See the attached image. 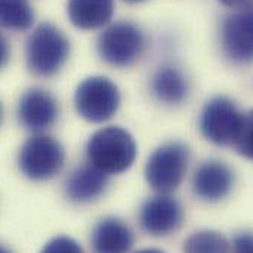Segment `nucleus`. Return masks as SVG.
I'll list each match as a JSON object with an SVG mask.
<instances>
[{"label":"nucleus","instance_id":"f257e3e1","mask_svg":"<svg viewBox=\"0 0 253 253\" xmlns=\"http://www.w3.org/2000/svg\"><path fill=\"white\" fill-rule=\"evenodd\" d=\"M87 161L106 175L128 171L137 156L134 137L121 126H105L96 131L85 147Z\"/></svg>","mask_w":253,"mask_h":253},{"label":"nucleus","instance_id":"f03ea898","mask_svg":"<svg viewBox=\"0 0 253 253\" xmlns=\"http://www.w3.org/2000/svg\"><path fill=\"white\" fill-rule=\"evenodd\" d=\"M69 40L53 24L43 22L34 28L25 44L30 72L42 78L56 75L69 58Z\"/></svg>","mask_w":253,"mask_h":253},{"label":"nucleus","instance_id":"7ed1b4c3","mask_svg":"<svg viewBox=\"0 0 253 253\" xmlns=\"http://www.w3.org/2000/svg\"><path fill=\"white\" fill-rule=\"evenodd\" d=\"M147 46L143 30L129 21H120L106 27L97 37L99 58L114 68H126L137 62Z\"/></svg>","mask_w":253,"mask_h":253},{"label":"nucleus","instance_id":"20e7f679","mask_svg":"<svg viewBox=\"0 0 253 253\" xmlns=\"http://www.w3.org/2000/svg\"><path fill=\"white\" fill-rule=\"evenodd\" d=\"M190 149L181 141H169L149 156L144 167L146 183L158 193H172L177 190L189 169Z\"/></svg>","mask_w":253,"mask_h":253},{"label":"nucleus","instance_id":"39448f33","mask_svg":"<svg viewBox=\"0 0 253 253\" xmlns=\"http://www.w3.org/2000/svg\"><path fill=\"white\" fill-rule=\"evenodd\" d=\"M74 103L78 115L91 123L109 121L121 106V93L114 81L106 77L85 78L75 90Z\"/></svg>","mask_w":253,"mask_h":253},{"label":"nucleus","instance_id":"423d86ee","mask_svg":"<svg viewBox=\"0 0 253 253\" xmlns=\"http://www.w3.org/2000/svg\"><path fill=\"white\" fill-rule=\"evenodd\" d=\"M65 165L62 144L46 134L30 137L18 155L19 171L31 181H47L56 177Z\"/></svg>","mask_w":253,"mask_h":253},{"label":"nucleus","instance_id":"0eeeda50","mask_svg":"<svg viewBox=\"0 0 253 253\" xmlns=\"http://www.w3.org/2000/svg\"><path fill=\"white\" fill-rule=\"evenodd\" d=\"M242 120L243 114L234 100L225 96H216L203 106L199 118V129L208 141L216 146H233Z\"/></svg>","mask_w":253,"mask_h":253},{"label":"nucleus","instance_id":"6e6552de","mask_svg":"<svg viewBox=\"0 0 253 253\" xmlns=\"http://www.w3.org/2000/svg\"><path fill=\"white\" fill-rule=\"evenodd\" d=\"M184 221L180 200L168 193H158L141 205L138 222L141 230L153 237H167L175 233Z\"/></svg>","mask_w":253,"mask_h":253},{"label":"nucleus","instance_id":"1a4fd4ad","mask_svg":"<svg viewBox=\"0 0 253 253\" xmlns=\"http://www.w3.org/2000/svg\"><path fill=\"white\" fill-rule=\"evenodd\" d=\"M221 47L224 56L233 63L249 65L253 62V7L236 10L224 18Z\"/></svg>","mask_w":253,"mask_h":253},{"label":"nucleus","instance_id":"9d476101","mask_svg":"<svg viewBox=\"0 0 253 253\" xmlns=\"http://www.w3.org/2000/svg\"><path fill=\"white\" fill-rule=\"evenodd\" d=\"M234 183L236 174L228 164L219 159H208L194 169L191 190L199 200L215 203L233 191Z\"/></svg>","mask_w":253,"mask_h":253},{"label":"nucleus","instance_id":"9b49d317","mask_svg":"<svg viewBox=\"0 0 253 253\" xmlns=\"http://www.w3.org/2000/svg\"><path fill=\"white\" fill-rule=\"evenodd\" d=\"M59 117V105L47 90L34 87L27 90L18 103V121L27 131L42 134L55 126Z\"/></svg>","mask_w":253,"mask_h":253},{"label":"nucleus","instance_id":"f8f14e48","mask_svg":"<svg viewBox=\"0 0 253 253\" xmlns=\"http://www.w3.org/2000/svg\"><path fill=\"white\" fill-rule=\"evenodd\" d=\"M108 175L87 162L71 171L65 180L63 191L71 203L88 205L100 199L108 190Z\"/></svg>","mask_w":253,"mask_h":253},{"label":"nucleus","instance_id":"ddd939ff","mask_svg":"<svg viewBox=\"0 0 253 253\" xmlns=\"http://www.w3.org/2000/svg\"><path fill=\"white\" fill-rule=\"evenodd\" d=\"M149 88L156 102L165 106H178L189 99L190 81L178 66L162 65L153 72Z\"/></svg>","mask_w":253,"mask_h":253},{"label":"nucleus","instance_id":"4468645a","mask_svg":"<svg viewBox=\"0 0 253 253\" xmlns=\"http://www.w3.org/2000/svg\"><path fill=\"white\" fill-rule=\"evenodd\" d=\"M93 253H128L134 246V233L124 219L105 216L90 236Z\"/></svg>","mask_w":253,"mask_h":253},{"label":"nucleus","instance_id":"2eb2a0df","mask_svg":"<svg viewBox=\"0 0 253 253\" xmlns=\"http://www.w3.org/2000/svg\"><path fill=\"white\" fill-rule=\"evenodd\" d=\"M68 16L80 30H97L114 16V0H68Z\"/></svg>","mask_w":253,"mask_h":253},{"label":"nucleus","instance_id":"dca6fc26","mask_svg":"<svg viewBox=\"0 0 253 253\" xmlns=\"http://www.w3.org/2000/svg\"><path fill=\"white\" fill-rule=\"evenodd\" d=\"M34 10L28 0H0V27L27 31L34 24Z\"/></svg>","mask_w":253,"mask_h":253},{"label":"nucleus","instance_id":"f3484780","mask_svg":"<svg viewBox=\"0 0 253 253\" xmlns=\"http://www.w3.org/2000/svg\"><path fill=\"white\" fill-rule=\"evenodd\" d=\"M184 253H230L231 245L227 237L213 230H200L189 236L183 245Z\"/></svg>","mask_w":253,"mask_h":253},{"label":"nucleus","instance_id":"a211bd4d","mask_svg":"<svg viewBox=\"0 0 253 253\" xmlns=\"http://www.w3.org/2000/svg\"><path fill=\"white\" fill-rule=\"evenodd\" d=\"M233 147L240 156L253 161V109L248 114H243L242 126Z\"/></svg>","mask_w":253,"mask_h":253},{"label":"nucleus","instance_id":"6ab92c4d","mask_svg":"<svg viewBox=\"0 0 253 253\" xmlns=\"http://www.w3.org/2000/svg\"><path fill=\"white\" fill-rule=\"evenodd\" d=\"M42 253H84V251L74 239L58 236L44 245Z\"/></svg>","mask_w":253,"mask_h":253},{"label":"nucleus","instance_id":"aec40b11","mask_svg":"<svg viewBox=\"0 0 253 253\" xmlns=\"http://www.w3.org/2000/svg\"><path fill=\"white\" fill-rule=\"evenodd\" d=\"M233 253H253V231H240L233 237Z\"/></svg>","mask_w":253,"mask_h":253},{"label":"nucleus","instance_id":"412c9836","mask_svg":"<svg viewBox=\"0 0 253 253\" xmlns=\"http://www.w3.org/2000/svg\"><path fill=\"white\" fill-rule=\"evenodd\" d=\"M221 4L230 7V9H236V10H245V9H252L253 0H218Z\"/></svg>","mask_w":253,"mask_h":253},{"label":"nucleus","instance_id":"4be33fe9","mask_svg":"<svg viewBox=\"0 0 253 253\" xmlns=\"http://www.w3.org/2000/svg\"><path fill=\"white\" fill-rule=\"evenodd\" d=\"M9 55H10L9 42H7V39L0 33V69L7 63V61H9Z\"/></svg>","mask_w":253,"mask_h":253},{"label":"nucleus","instance_id":"5701e85b","mask_svg":"<svg viewBox=\"0 0 253 253\" xmlns=\"http://www.w3.org/2000/svg\"><path fill=\"white\" fill-rule=\"evenodd\" d=\"M135 253H164L162 251H159V249H141V251H138V252Z\"/></svg>","mask_w":253,"mask_h":253},{"label":"nucleus","instance_id":"b1692460","mask_svg":"<svg viewBox=\"0 0 253 253\" xmlns=\"http://www.w3.org/2000/svg\"><path fill=\"white\" fill-rule=\"evenodd\" d=\"M0 253H12V252H10L9 249H6L4 246H1V245H0Z\"/></svg>","mask_w":253,"mask_h":253},{"label":"nucleus","instance_id":"393cba45","mask_svg":"<svg viewBox=\"0 0 253 253\" xmlns=\"http://www.w3.org/2000/svg\"><path fill=\"white\" fill-rule=\"evenodd\" d=\"M1 118H3V108H1V103H0V123H1Z\"/></svg>","mask_w":253,"mask_h":253},{"label":"nucleus","instance_id":"a878e982","mask_svg":"<svg viewBox=\"0 0 253 253\" xmlns=\"http://www.w3.org/2000/svg\"><path fill=\"white\" fill-rule=\"evenodd\" d=\"M128 3H138V1H143V0H126Z\"/></svg>","mask_w":253,"mask_h":253}]
</instances>
